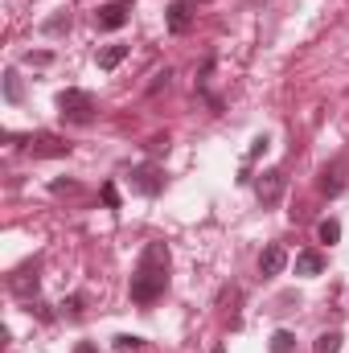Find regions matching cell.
Here are the masks:
<instances>
[{"mask_svg": "<svg viewBox=\"0 0 349 353\" xmlns=\"http://www.w3.org/2000/svg\"><path fill=\"white\" fill-rule=\"evenodd\" d=\"M283 267H288V251H283L279 243H267L263 255H259V275L263 279H271V275H279Z\"/></svg>", "mask_w": 349, "mask_h": 353, "instance_id": "cell-10", "label": "cell"}, {"mask_svg": "<svg viewBox=\"0 0 349 353\" xmlns=\"http://www.w3.org/2000/svg\"><path fill=\"white\" fill-rule=\"evenodd\" d=\"M4 99L8 103H21L25 99V87H21V74L17 70H4Z\"/></svg>", "mask_w": 349, "mask_h": 353, "instance_id": "cell-13", "label": "cell"}, {"mask_svg": "<svg viewBox=\"0 0 349 353\" xmlns=\"http://www.w3.org/2000/svg\"><path fill=\"white\" fill-rule=\"evenodd\" d=\"M115 350H119V353H136V350H144V337H132V333H123V337H115Z\"/></svg>", "mask_w": 349, "mask_h": 353, "instance_id": "cell-18", "label": "cell"}, {"mask_svg": "<svg viewBox=\"0 0 349 353\" xmlns=\"http://www.w3.org/2000/svg\"><path fill=\"white\" fill-rule=\"evenodd\" d=\"M99 197H103L107 210H119V189H115V181H107V185L99 189Z\"/></svg>", "mask_w": 349, "mask_h": 353, "instance_id": "cell-19", "label": "cell"}, {"mask_svg": "<svg viewBox=\"0 0 349 353\" xmlns=\"http://www.w3.org/2000/svg\"><path fill=\"white\" fill-rule=\"evenodd\" d=\"M283 189H288V173H283V169H263V173L255 176V197H259V205H279Z\"/></svg>", "mask_w": 349, "mask_h": 353, "instance_id": "cell-4", "label": "cell"}, {"mask_svg": "<svg viewBox=\"0 0 349 353\" xmlns=\"http://www.w3.org/2000/svg\"><path fill=\"white\" fill-rule=\"evenodd\" d=\"M83 304H87V296H70V300H62V312H66V316H79Z\"/></svg>", "mask_w": 349, "mask_h": 353, "instance_id": "cell-21", "label": "cell"}, {"mask_svg": "<svg viewBox=\"0 0 349 353\" xmlns=\"http://www.w3.org/2000/svg\"><path fill=\"white\" fill-rule=\"evenodd\" d=\"M123 58H128V46H123V41H115V46H103V50H99V70H115Z\"/></svg>", "mask_w": 349, "mask_h": 353, "instance_id": "cell-12", "label": "cell"}, {"mask_svg": "<svg viewBox=\"0 0 349 353\" xmlns=\"http://www.w3.org/2000/svg\"><path fill=\"white\" fill-rule=\"evenodd\" d=\"M193 8H197V0H173V4H169V33L181 37V33L193 29V17H197Z\"/></svg>", "mask_w": 349, "mask_h": 353, "instance_id": "cell-9", "label": "cell"}, {"mask_svg": "<svg viewBox=\"0 0 349 353\" xmlns=\"http://www.w3.org/2000/svg\"><path fill=\"white\" fill-rule=\"evenodd\" d=\"M267 144H271L267 136H255V140H251V152H247V161H255V157H263V152H267Z\"/></svg>", "mask_w": 349, "mask_h": 353, "instance_id": "cell-22", "label": "cell"}, {"mask_svg": "<svg viewBox=\"0 0 349 353\" xmlns=\"http://www.w3.org/2000/svg\"><path fill=\"white\" fill-rule=\"evenodd\" d=\"M341 341H346V337H341L337 329H333V333H321L317 345H312V353H341Z\"/></svg>", "mask_w": 349, "mask_h": 353, "instance_id": "cell-14", "label": "cell"}, {"mask_svg": "<svg viewBox=\"0 0 349 353\" xmlns=\"http://www.w3.org/2000/svg\"><path fill=\"white\" fill-rule=\"evenodd\" d=\"M41 259H29V263H21L12 275H8V292L12 296H21V300H37V288H41Z\"/></svg>", "mask_w": 349, "mask_h": 353, "instance_id": "cell-3", "label": "cell"}, {"mask_svg": "<svg viewBox=\"0 0 349 353\" xmlns=\"http://www.w3.org/2000/svg\"><path fill=\"white\" fill-rule=\"evenodd\" d=\"M169 288V247L165 243H148L140 263L132 271V300L136 304H157Z\"/></svg>", "mask_w": 349, "mask_h": 353, "instance_id": "cell-1", "label": "cell"}, {"mask_svg": "<svg viewBox=\"0 0 349 353\" xmlns=\"http://www.w3.org/2000/svg\"><path fill=\"white\" fill-rule=\"evenodd\" d=\"M346 173H349V161L346 157H337V161H329L325 169H321V193H329V197H337L341 189H346Z\"/></svg>", "mask_w": 349, "mask_h": 353, "instance_id": "cell-7", "label": "cell"}, {"mask_svg": "<svg viewBox=\"0 0 349 353\" xmlns=\"http://www.w3.org/2000/svg\"><path fill=\"white\" fill-rule=\"evenodd\" d=\"M317 234H321V243H329V247H333V243L341 239V222H337V218H325V222L317 226Z\"/></svg>", "mask_w": 349, "mask_h": 353, "instance_id": "cell-15", "label": "cell"}, {"mask_svg": "<svg viewBox=\"0 0 349 353\" xmlns=\"http://www.w3.org/2000/svg\"><path fill=\"white\" fill-rule=\"evenodd\" d=\"M50 189H54V193H79V185H74V181H54Z\"/></svg>", "mask_w": 349, "mask_h": 353, "instance_id": "cell-23", "label": "cell"}, {"mask_svg": "<svg viewBox=\"0 0 349 353\" xmlns=\"http://www.w3.org/2000/svg\"><path fill=\"white\" fill-rule=\"evenodd\" d=\"M128 17H132V0H111V4H103V8L94 12V25H99L103 33H115V29L128 25Z\"/></svg>", "mask_w": 349, "mask_h": 353, "instance_id": "cell-5", "label": "cell"}, {"mask_svg": "<svg viewBox=\"0 0 349 353\" xmlns=\"http://www.w3.org/2000/svg\"><path fill=\"white\" fill-rule=\"evenodd\" d=\"M66 29H70V12H58V17L46 21V33H50V37H58V33H66Z\"/></svg>", "mask_w": 349, "mask_h": 353, "instance_id": "cell-17", "label": "cell"}, {"mask_svg": "<svg viewBox=\"0 0 349 353\" xmlns=\"http://www.w3.org/2000/svg\"><path fill=\"white\" fill-rule=\"evenodd\" d=\"M132 189L144 193V197H157L165 189V176H161L157 165H140V169H132Z\"/></svg>", "mask_w": 349, "mask_h": 353, "instance_id": "cell-8", "label": "cell"}, {"mask_svg": "<svg viewBox=\"0 0 349 353\" xmlns=\"http://www.w3.org/2000/svg\"><path fill=\"white\" fill-rule=\"evenodd\" d=\"M325 271V255L321 251H300L296 255V275H321Z\"/></svg>", "mask_w": 349, "mask_h": 353, "instance_id": "cell-11", "label": "cell"}, {"mask_svg": "<svg viewBox=\"0 0 349 353\" xmlns=\"http://www.w3.org/2000/svg\"><path fill=\"white\" fill-rule=\"evenodd\" d=\"M25 62H29V66H50V62H54V54H50V50H37V54L29 50V54H25Z\"/></svg>", "mask_w": 349, "mask_h": 353, "instance_id": "cell-20", "label": "cell"}, {"mask_svg": "<svg viewBox=\"0 0 349 353\" xmlns=\"http://www.w3.org/2000/svg\"><path fill=\"white\" fill-rule=\"evenodd\" d=\"M74 353H94V345H90V341H83V345H79Z\"/></svg>", "mask_w": 349, "mask_h": 353, "instance_id": "cell-24", "label": "cell"}, {"mask_svg": "<svg viewBox=\"0 0 349 353\" xmlns=\"http://www.w3.org/2000/svg\"><path fill=\"white\" fill-rule=\"evenodd\" d=\"M29 152L41 157V161H58V157H70V144H66L62 136H54V132H37V136L29 140Z\"/></svg>", "mask_w": 349, "mask_h": 353, "instance_id": "cell-6", "label": "cell"}, {"mask_svg": "<svg viewBox=\"0 0 349 353\" xmlns=\"http://www.w3.org/2000/svg\"><path fill=\"white\" fill-rule=\"evenodd\" d=\"M296 350V337L288 333V329H279L275 337H271V353H292Z\"/></svg>", "mask_w": 349, "mask_h": 353, "instance_id": "cell-16", "label": "cell"}, {"mask_svg": "<svg viewBox=\"0 0 349 353\" xmlns=\"http://www.w3.org/2000/svg\"><path fill=\"white\" fill-rule=\"evenodd\" d=\"M58 115L66 123H90L94 119V94L90 90H79V87H66L58 94Z\"/></svg>", "mask_w": 349, "mask_h": 353, "instance_id": "cell-2", "label": "cell"}]
</instances>
